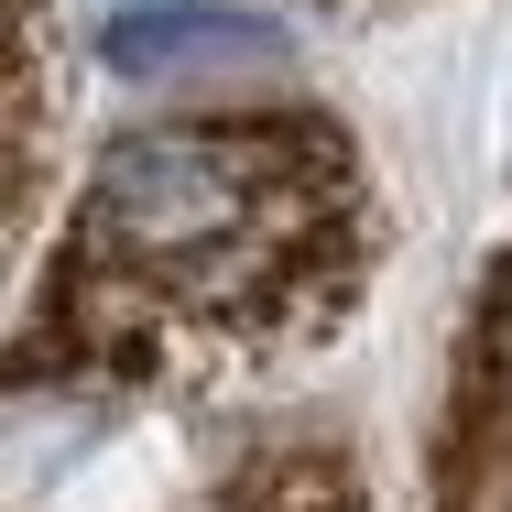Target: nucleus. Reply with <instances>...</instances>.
I'll use <instances>...</instances> for the list:
<instances>
[{"instance_id":"4","label":"nucleus","mask_w":512,"mask_h":512,"mask_svg":"<svg viewBox=\"0 0 512 512\" xmlns=\"http://www.w3.org/2000/svg\"><path fill=\"white\" fill-rule=\"evenodd\" d=\"M360 458L338 436H273L251 458H229L197 491V512H360Z\"/></svg>"},{"instance_id":"5","label":"nucleus","mask_w":512,"mask_h":512,"mask_svg":"<svg viewBox=\"0 0 512 512\" xmlns=\"http://www.w3.org/2000/svg\"><path fill=\"white\" fill-rule=\"evenodd\" d=\"M338 11H360V0H338Z\"/></svg>"},{"instance_id":"1","label":"nucleus","mask_w":512,"mask_h":512,"mask_svg":"<svg viewBox=\"0 0 512 512\" xmlns=\"http://www.w3.org/2000/svg\"><path fill=\"white\" fill-rule=\"evenodd\" d=\"M382 262L371 153L316 99L109 131L11 327L22 393L218 404L316 360Z\"/></svg>"},{"instance_id":"2","label":"nucleus","mask_w":512,"mask_h":512,"mask_svg":"<svg viewBox=\"0 0 512 512\" xmlns=\"http://www.w3.org/2000/svg\"><path fill=\"white\" fill-rule=\"evenodd\" d=\"M425 512H512V240L480 262V295L458 327V371L425 458Z\"/></svg>"},{"instance_id":"3","label":"nucleus","mask_w":512,"mask_h":512,"mask_svg":"<svg viewBox=\"0 0 512 512\" xmlns=\"http://www.w3.org/2000/svg\"><path fill=\"white\" fill-rule=\"evenodd\" d=\"M99 66L131 88H186V77H262L284 66V22L240 0H120L99 22Z\"/></svg>"}]
</instances>
